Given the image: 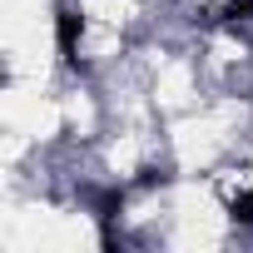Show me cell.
<instances>
[{
	"label": "cell",
	"instance_id": "obj_1",
	"mask_svg": "<svg viewBox=\"0 0 253 253\" xmlns=\"http://www.w3.org/2000/svg\"><path fill=\"white\" fill-rule=\"evenodd\" d=\"M80 35H84V15L80 10H55V40H60V60L80 65Z\"/></svg>",
	"mask_w": 253,
	"mask_h": 253
},
{
	"label": "cell",
	"instance_id": "obj_2",
	"mask_svg": "<svg viewBox=\"0 0 253 253\" xmlns=\"http://www.w3.org/2000/svg\"><path fill=\"white\" fill-rule=\"evenodd\" d=\"M89 209H94V218H99V238H104V248H114V218H119V209H124V189H94L89 194Z\"/></svg>",
	"mask_w": 253,
	"mask_h": 253
},
{
	"label": "cell",
	"instance_id": "obj_3",
	"mask_svg": "<svg viewBox=\"0 0 253 253\" xmlns=\"http://www.w3.org/2000/svg\"><path fill=\"white\" fill-rule=\"evenodd\" d=\"M228 218H233V223H253V194H248V189L228 194Z\"/></svg>",
	"mask_w": 253,
	"mask_h": 253
},
{
	"label": "cell",
	"instance_id": "obj_4",
	"mask_svg": "<svg viewBox=\"0 0 253 253\" xmlns=\"http://www.w3.org/2000/svg\"><path fill=\"white\" fill-rule=\"evenodd\" d=\"M218 15H223V20H253V0H228Z\"/></svg>",
	"mask_w": 253,
	"mask_h": 253
}]
</instances>
